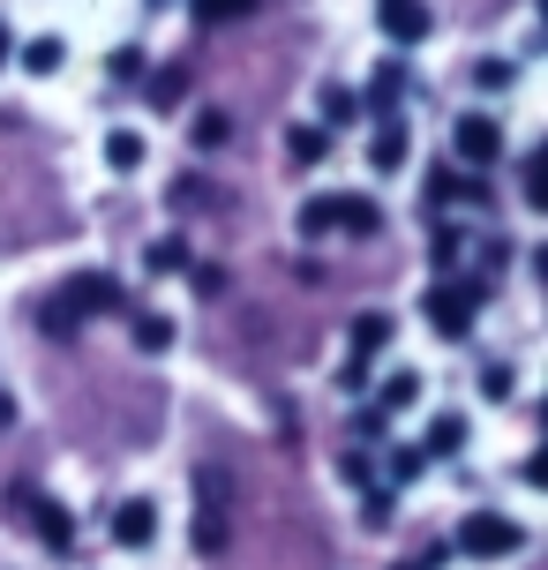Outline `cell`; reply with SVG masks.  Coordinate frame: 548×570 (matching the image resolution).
Listing matches in <instances>:
<instances>
[{"label":"cell","instance_id":"obj_1","mask_svg":"<svg viewBox=\"0 0 548 570\" xmlns=\"http://www.w3.org/2000/svg\"><path fill=\"white\" fill-rule=\"evenodd\" d=\"M120 308H128V293H120L114 271H76L60 293L38 301V323H46L53 338H68V331H84L90 315H120Z\"/></svg>","mask_w":548,"mask_h":570},{"label":"cell","instance_id":"obj_2","mask_svg":"<svg viewBox=\"0 0 548 570\" xmlns=\"http://www.w3.org/2000/svg\"><path fill=\"white\" fill-rule=\"evenodd\" d=\"M473 308H481V285H466V278L421 285V315H429L436 338H466L473 331Z\"/></svg>","mask_w":548,"mask_h":570},{"label":"cell","instance_id":"obj_3","mask_svg":"<svg viewBox=\"0 0 548 570\" xmlns=\"http://www.w3.org/2000/svg\"><path fill=\"white\" fill-rule=\"evenodd\" d=\"M526 548V525L519 518H496V511H473L459 525V541H451V556H481V563H489V556H519Z\"/></svg>","mask_w":548,"mask_h":570},{"label":"cell","instance_id":"obj_4","mask_svg":"<svg viewBox=\"0 0 548 570\" xmlns=\"http://www.w3.org/2000/svg\"><path fill=\"white\" fill-rule=\"evenodd\" d=\"M203 511H196V548L203 556H218V548L233 541V488H226V473H203Z\"/></svg>","mask_w":548,"mask_h":570},{"label":"cell","instance_id":"obj_5","mask_svg":"<svg viewBox=\"0 0 548 570\" xmlns=\"http://www.w3.org/2000/svg\"><path fill=\"white\" fill-rule=\"evenodd\" d=\"M383 345H391V315H383V308H369V315H353V323H346V375H339L346 391L361 383V368H369Z\"/></svg>","mask_w":548,"mask_h":570},{"label":"cell","instance_id":"obj_6","mask_svg":"<svg viewBox=\"0 0 548 570\" xmlns=\"http://www.w3.org/2000/svg\"><path fill=\"white\" fill-rule=\"evenodd\" d=\"M451 142H459L466 166H496V158H503V128H496V114H466L459 128H451Z\"/></svg>","mask_w":548,"mask_h":570},{"label":"cell","instance_id":"obj_7","mask_svg":"<svg viewBox=\"0 0 548 570\" xmlns=\"http://www.w3.org/2000/svg\"><path fill=\"white\" fill-rule=\"evenodd\" d=\"M150 533H158V503H150V495H120L114 503V541L120 548H150Z\"/></svg>","mask_w":548,"mask_h":570},{"label":"cell","instance_id":"obj_8","mask_svg":"<svg viewBox=\"0 0 548 570\" xmlns=\"http://www.w3.org/2000/svg\"><path fill=\"white\" fill-rule=\"evenodd\" d=\"M383 30H391V46H421L436 30L429 0H383Z\"/></svg>","mask_w":548,"mask_h":570},{"label":"cell","instance_id":"obj_9","mask_svg":"<svg viewBox=\"0 0 548 570\" xmlns=\"http://www.w3.org/2000/svg\"><path fill=\"white\" fill-rule=\"evenodd\" d=\"M23 511H30V525H38V541L53 548V556H68V548H76V518L60 511V503H46V495H23Z\"/></svg>","mask_w":548,"mask_h":570},{"label":"cell","instance_id":"obj_10","mask_svg":"<svg viewBox=\"0 0 548 570\" xmlns=\"http://www.w3.org/2000/svg\"><path fill=\"white\" fill-rule=\"evenodd\" d=\"M459 443H466V413H436V421L421 428V443H413V451H421V458H451Z\"/></svg>","mask_w":548,"mask_h":570},{"label":"cell","instance_id":"obj_11","mask_svg":"<svg viewBox=\"0 0 548 570\" xmlns=\"http://www.w3.org/2000/svg\"><path fill=\"white\" fill-rule=\"evenodd\" d=\"M331 233H375V203L369 196H331Z\"/></svg>","mask_w":548,"mask_h":570},{"label":"cell","instance_id":"obj_12","mask_svg":"<svg viewBox=\"0 0 548 570\" xmlns=\"http://www.w3.org/2000/svg\"><path fill=\"white\" fill-rule=\"evenodd\" d=\"M286 150H293V166H316V158H331V128H286Z\"/></svg>","mask_w":548,"mask_h":570},{"label":"cell","instance_id":"obj_13","mask_svg":"<svg viewBox=\"0 0 548 570\" xmlns=\"http://www.w3.org/2000/svg\"><path fill=\"white\" fill-rule=\"evenodd\" d=\"M144 263H150V271H166V278H174V271H188V240H180V233H158V240L144 248Z\"/></svg>","mask_w":548,"mask_h":570},{"label":"cell","instance_id":"obj_14","mask_svg":"<svg viewBox=\"0 0 548 570\" xmlns=\"http://www.w3.org/2000/svg\"><path fill=\"white\" fill-rule=\"evenodd\" d=\"M106 166L136 173V166H144V136H136V128H114V136H106Z\"/></svg>","mask_w":548,"mask_h":570},{"label":"cell","instance_id":"obj_15","mask_svg":"<svg viewBox=\"0 0 548 570\" xmlns=\"http://www.w3.org/2000/svg\"><path fill=\"white\" fill-rule=\"evenodd\" d=\"M369 158H375L383 173L405 166V128H399V120H383V128H375V150H369Z\"/></svg>","mask_w":548,"mask_h":570},{"label":"cell","instance_id":"obj_16","mask_svg":"<svg viewBox=\"0 0 548 570\" xmlns=\"http://www.w3.org/2000/svg\"><path fill=\"white\" fill-rule=\"evenodd\" d=\"M136 345H144V353H166V345H174V315L144 308V315H136Z\"/></svg>","mask_w":548,"mask_h":570},{"label":"cell","instance_id":"obj_17","mask_svg":"<svg viewBox=\"0 0 548 570\" xmlns=\"http://www.w3.org/2000/svg\"><path fill=\"white\" fill-rule=\"evenodd\" d=\"M399 90H405V76H399V60H383V68H375V90H369V106L383 120H391V106H399Z\"/></svg>","mask_w":548,"mask_h":570},{"label":"cell","instance_id":"obj_18","mask_svg":"<svg viewBox=\"0 0 548 570\" xmlns=\"http://www.w3.org/2000/svg\"><path fill=\"white\" fill-rule=\"evenodd\" d=\"M60 60H68V46H60V38H30V46H23V68H30V76H53Z\"/></svg>","mask_w":548,"mask_h":570},{"label":"cell","instance_id":"obj_19","mask_svg":"<svg viewBox=\"0 0 548 570\" xmlns=\"http://www.w3.org/2000/svg\"><path fill=\"white\" fill-rule=\"evenodd\" d=\"M256 16V0H196V23H241Z\"/></svg>","mask_w":548,"mask_h":570},{"label":"cell","instance_id":"obj_20","mask_svg":"<svg viewBox=\"0 0 548 570\" xmlns=\"http://www.w3.org/2000/svg\"><path fill=\"white\" fill-rule=\"evenodd\" d=\"M413 399H421V383H413V375H391V383H383V399H375V413H405Z\"/></svg>","mask_w":548,"mask_h":570},{"label":"cell","instance_id":"obj_21","mask_svg":"<svg viewBox=\"0 0 548 570\" xmlns=\"http://www.w3.org/2000/svg\"><path fill=\"white\" fill-rule=\"evenodd\" d=\"M323 233H331V196L301 203V240H323Z\"/></svg>","mask_w":548,"mask_h":570},{"label":"cell","instance_id":"obj_22","mask_svg":"<svg viewBox=\"0 0 548 570\" xmlns=\"http://www.w3.org/2000/svg\"><path fill=\"white\" fill-rule=\"evenodd\" d=\"M451 563V541H429L421 556H405V563H391V570H443Z\"/></svg>","mask_w":548,"mask_h":570},{"label":"cell","instance_id":"obj_23","mask_svg":"<svg viewBox=\"0 0 548 570\" xmlns=\"http://www.w3.org/2000/svg\"><path fill=\"white\" fill-rule=\"evenodd\" d=\"M511 83V60H481V68H473V90H503Z\"/></svg>","mask_w":548,"mask_h":570},{"label":"cell","instance_id":"obj_24","mask_svg":"<svg viewBox=\"0 0 548 570\" xmlns=\"http://www.w3.org/2000/svg\"><path fill=\"white\" fill-rule=\"evenodd\" d=\"M339 120H353V98L331 83V98H323V128H339Z\"/></svg>","mask_w":548,"mask_h":570},{"label":"cell","instance_id":"obj_25","mask_svg":"<svg viewBox=\"0 0 548 570\" xmlns=\"http://www.w3.org/2000/svg\"><path fill=\"white\" fill-rule=\"evenodd\" d=\"M361 518H369V525H391V495L369 488V495H361Z\"/></svg>","mask_w":548,"mask_h":570},{"label":"cell","instance_id":"obj_26","mask_svg":"<svg viewBox=\"0 0 548 570\" xmlns=\"http://www.w3.org/2000/svg\"><path fill=\"white\" fill-rule=\"evenodd\" d=\"M481 391H489V399H503V391H511V368H503V361H496V368H481Z\"/></svg>","mask_w":548,"mask_h":570},{"label":"cell","instance_id":"obj_27","mask_svg":"<svg viewBox=\"0 0 548 570\" xmlns=\"http://www.w3.org/2000/svg\"><path fill=\"white\" fill-rule=\"evenodd\" d=\"M0 428H16V399L8 391H0Z\"/></svg>","mask_w":548,"mask_h":570},{"label":"cell","instance_id":"obj_28","mask_svg":"<svg viewBox=\"0 0 548 570\" xmlns=\"http://www.w3.org/2000/svg\"><path fill=\"white\" fill-rule=\"evenodd\" d=\"M8 60H16V38H8V30H0V68H8Z\"/></svg>","mask_w":548,"mask_h":570}]
</instances>
